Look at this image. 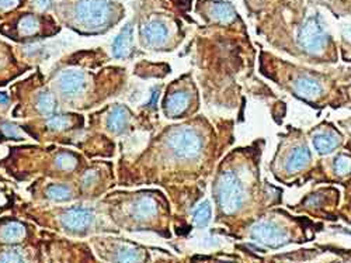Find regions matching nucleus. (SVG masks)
<instances>
[{"instance_id":"obj_1","label":"nucleus","mask_w":351,"mask_h":263,"mask_svg":"<svg viewBox=\"0 0 351 263\" xmlns=\"http://www.w3.org/2000/svg\"><path fill=\"white\" fill-rule=\"evenodd\" d=\"M112 3L110 0H80L75 7V18L83 27L99 30L111 20Z\"/></svg>"},{"instance_id":"obj_2","label":"nucleus","mask_w":351,"mask_h":263,"mask_svg":"<svg viewBox=\"0 0 351 263\" xmlns=\"http://www.w3.org/2000/svg\"><path fill=\"white\" fill-rule=\"evenodd\" d=\"M217 200L225 214H233L242 207L245 200L243 186L233 172L228 170L219 176L217 183Z\"/></svg>"},{"instance_id":"obj_3","label":"nucleus","mask_w":351,"mask_h":263,"mask_svg":"<svg viewBox=\"0 0 351 263\" xmlns=\"http://www.w3.org/2000/svg\"><path fill=\"white\" fill-rule=\"evenodd\" d=\"M167 145L177 158L194 159L201 153L202 138L195 129L183 127L170 133Z\"/></svg>"},{"instance_id":"obj_4","label":"nucleus","mask_w":351,"mask_h":263,"mask_svg":"<svg viewBox=\"0 0 351 263\" xmlns=\"http://www.w3.org/2000/svg\"><path fill=\"white\" fill-rule=\"evenodd\" d=\"M326 42H328V34L317 16H312L301 25L298 33V44L306 52L313 55L323 52Z\"/></svg>"},{"instance_id":"obj_5","label":"nucleus","mask_w":351,"mask_h":263,"mask_svg":"<svg viewBox=\"0 0 351 263\" xmlns=\"http://www.w3.org/2000/svg\"><path fill=\"white\" fill-rule=\"evenodd\" d=\"M253 240L270 248H281L288 244V234L284 228L274 222L263 221L256 224L252 229Z\"/></svg>"},{"instance_id":"obj_6","label":"nucleus","mask_w":351,"mask_h":263,"mask_svg":"<svg viewBox=\"0 0 351 263\" xmlns=\"http://www.w3.org/2000/svg\"><path fill=\"white\" fill-rule=\"evenodd\" d=\"M93 221V214L86 208H70L62 216V225L65 228L80 232L87 228Z\"/></svg>"},{"instance_id":"obj_7","label":"nucleus","mask_w":351,"mask_h":263,"mask_svg":"<svg viewBox=\"0 0 351 263\" xmlns=\"http://www.w3.org/2000/svg\"><path fill=\"white\" fill-rule=\"evenodd\" d=\"M140 35H142V40L145 42V45L159 47L166 42L167 37H169V31L163 23L153 20V21H149L145 25H142Z\"/></svg>"},{"instance_id":"obj_8","label":"nucleus","mask_w":351,"mask_h":263,"mask_svg":"<svg viewBox=\"0 0 351 263\" xmlns=\"http://www.w3.org/2000/svg\"><path fill=\"white\" fill-rule=\"evenodd\" d=\"M86 76L83 72H75V70H70V72H65L59 77V89L64 94H68V96H76V94H80L84 92L86 89Z\"/></svg>"},{"instance_id":"obj_9","label":"nucleus","mask_w":351,"mask_h":263,"mask_svg":"<svg viewBox=\"0 0 351 263\" xmlns=\"http://www.w3.org/2000/svg\"><path fill=\"white\" fill-rule=\"evenodd\" d=\"M295 92L305 100H316L322 96V86L309 76H301L295 82Z\"/></svg>"},{"instance_id":"obj_10","label":"nucleus","mask_w":351,"mask_h":263,"mask_svg":"<svg viewBox=\"0 0 351 263\" xmlns=\"http://www.w3.org/2000/svg\"><path fill=\"white\" fill-rule=\"evenodd\" d=\"M190 106V96L186 92L171 93L164 101V110L170 117H177L187 110Z\"/></svg>"},{"instance_id":"obj_11","label":"nucleus","mask_w":351,"mask_h":263,"mask_svg":"<svg viewBox=\"0 0 351 263\" xmlns=\"http://www.w3.org/2000/svg\"><path fill=\"white\" fill-rule=\"evenodd\" d=\"M131 44H132V25H125L121 33L115 37L114 44H112V55L115 58H124L127 57L131 51Z\"/></svg>"},{"instance_id":"obj_12","label":"nucleus","mask_w":351,"mask_h":263,"mask_svg":"<svg viewBox=\"0 0 351 263\" xmlns=\"http://www.w3.org/2000/svg\"><path fill=\"white\" fill-rule=\"evenodd\" d=\"M310 152L306 146H298L292 152L289 153L287 162H285V169L288 172H298L304 169L306 165L309 164Z\"/></svg>"},{"instance_id":"obj_13","label":"nucleus","mask_w":351,"mask_h":263,"mask_svg":"<svg viewBox=\"0 0 351 263\" xmlns=\"http://www.w3.org/2000/svg\"><path fill=\"white\" fill-rule=\"evenodd\" d=\"M156 211H158L156 201L149 196L139 197L132 207V213L136 220H149L156 214Z\"/></svg>"},{"instance_id":"obj_14","label":"nucleus","mask_w":351,"mask_h":263,"mask_svg":"<svg viewBox=\"0 0 351 263\" xmlns=\"http://www.w3.org/2000/svg\"><path fill=\"white\" fill-rule=\"evenodd\" d=\"M339 145V138L334 133H319L313 138V146L320 155H328L333 152L334 148Z\"/></svg>"},{"instance_id":"obj_15","label":"nucleus","mask_w":351,"mask_h":263,"mask_svg":"<svg viewBox=\"0 0 351 263\" xmlns=\"http://www.w3.org/2000/svg\"><path fill=\"white\" fill-rule=\"evenodd\" d=\"M212 17L215 18L219 23L228 24L230 21H233L235 17H236V12L232 5L229 3H225V2H218V3H214L210 9Z\"/></svg>"},{"instance_id":"obj_16","label":"nucleus","mask_w":351,"mask_h":263,"mask_svg":"<svg viewBox=\"0 0 351 263\" xmlns=\"http://www.w3.org/2000/svg\"><path fill=\"white\" fill-rule=\"evenodd\" d=\"M128 120L129 114L127 109L118 106V107H115L111 111V114L108 117V121H107V125H108V128L111 129L112 133H121L125 128V125L128 124Z\"/></svg>"},{"instance_id":"obj_17","label":"nucleus","mask_w":351,"mask_h":263,"mask_svg":"<svg viewBox=\"0 0 351 263\" xmlns=\"http://www.w3.org/2000/svg\"><path fill=\"white\" fill-rule=\"evenodd\" d=\"M24 236V228L18 222H10L3 227L0 232V238L5 242H17Z\"/></svg>"},{"instance_id":"obj_18","label":"nucleus","mask_w":351,"mask_h":263,"mask_svg":"<svg viewBox=\"0 0 351 263\" xmlns=\"http://www.w3.org/2000/svg\"><path fill=\"white\" fill-rule=\"evenodd\" d=\"M211 220V204L210 201H204L202 204H199L197 210L194 211V224L197 227H205Z\"/></svg>"},{"instance_id":"obj_19","label":"nucleus","mask_w":351,"mask_h":263,"mask_svg":"<svg viewBox=\"0 0 351 263\" xmlns=\"http://www.w3.org/2000/svg\"><path fill=\"white\" fill-rule=\"evenodd\" d=\"M38 25H40V23H38V18L35 17V16H25V17H23L21 20H20V24H18V31H20V34L23 35H33L34 33H37V30H38Z\"/></svg>"},{"instance_id":"obj_20","label":"nucleus","mask_w":351,"mask_h":263,"mask_svg":"<svg viewBox=\"0 0 351 263\" xmlns=\"http://www.w3.org/2000/svg\"><path fill=\"white\" fill-rule=\"evenodd\" d=\"M48 197L56 201H66L72 197V192L68 186H62V185H53L48 189Z\"/></svg>"},{"instance_id":"obj_21","label":"nucleus","mask_w":351,"mask_h":263,"mask_svg":"<svg viewBox=\"0 0 351 263\" xmlns=\"http://www.w3.org/2000/svg\"><path fill=\"white\" fill-rule=\"evenodd\" d=\"M37 107H38V110L41 111L42 114L51 116L53 113V110H55V99H53L52 94L42 93L41 96L38 97Z\"/></svg>"},{"instance_id":"obj_22","label":"nucleus","mask_w":351,"mask_h":263,"mask_svg":"<svg viewBox=\"0 0 351 263\" xmlns=\"http://www.w3.org/2000/svg\"><path fill=\"white\" fill-rule=\"evenodd\" d=\"M334 170L340 176L348 175L351 172V158L347 155H339L334 161Z\"/></svg>"},{"instance_id":"obj_23","label":"nucleus","mask_w":351,"mask_h":263,"mask_svg":"<svg viewBox=\"0 0 351 263\" xmlns=\"http://www.w3.org/2000/svg\"><path fill=\"white\" fill-rule=\"evenodd\" d=\"M76 164V158L73 155H70V153H61L58 158H56V166L62 170L75 169Z\"/></svg>"},{"instance_id":"obj_24","label":"nucleus","mask_w":351,"mask_h":263,"mask_svg":"<svg viewBox=\"0 0 351 263\" xmlns=\"http://www.w3.org/2000/svg\"><path fill=\"white\" fill-rule=\"evenodd\" d=\"M69 123L70 120L68 117H65V116H52V117H49V120H48V125L53 129L66 128L69 125Z\"/></svg>"},{"instance_id":"obj_25","label":"nucleus","mask_w":351,"mask_h":263,"mask_svg":"<svg viewBox=\"0 0 351 263\" xmlns=\"http://www.w3.org/2000/svg\"><path fill=\"white\" fill-rule=\"evenodd\" d=\"M139 252L135 249H123L118 253V260H124V262H134V260H140Z\"/></svg>"},{"instance_id":"obj_26","label":"nucleus","mask_w":351,"mask_h":263,"mask_svg":"<svg viewBox=\"0 0 351 263\" xmlns=\"http://www.w3.org/2000/svg\"><path fill=\"white\" fill-rule=\"evenodd\" d=\"M23 255L18 253L17 251H9L0 256V260H2V262H20V260H23Z\"/></svg>"},{"instance_id":"obj_27","label":"nucleus","mask_w":351,"mask_h":263,"mask_svg":"<svg viewBox=\"0 0 351 263\" xmlns=\"http://www.w3.org/2000/svg\"><path fill=\"white\" fill-rule=\"evenodd\" d=\"M18 3V0H0V9L3 10H7V9H12Z\"/></svg>"},{"instance_id":"obj_28","label":"nucleus","mask_w":351,"mask_h":263,"mask_svg":"<svg viewBox=\"0 0 351 263\" xmlns=\"http://www.w3.org/2000/svg\"><path fill=\"white\" fill-rule=\"evenodd\" d=\"M35 3H37V6L40 7V9H49L51 7V0H35Z\"/></svg>"},{"instance_id":"obj_29","label":"nucleus","mask_w":351,"mask_h":263,"mask_svg":"<svg viewBox=\"0 0 351 263\" xmlns=\"http://www.w3.org/2000/svg\"><path fill=\"white\" fill-rule=\"evenodd\" d=\"M5 131H6L7 135H12V137H16V138H18V133L16 131V128H14V127L6 125V127H5Z\"/></svg>"},{"instance_id":"obj_30","label":"nucleus","mask_w":351,"mask_h":263,"mask_svg":"<svg viewBox=\"0 0 351 263\" xmlns=\"http://www.w3.org/2000/svg\"><path fill=\"white\" fill-rule=\"evenodd\" d=\"M7 100H9L7 99V96H5V94H0V101H2V103H7Z\"/></svg>"}]
</instances>
